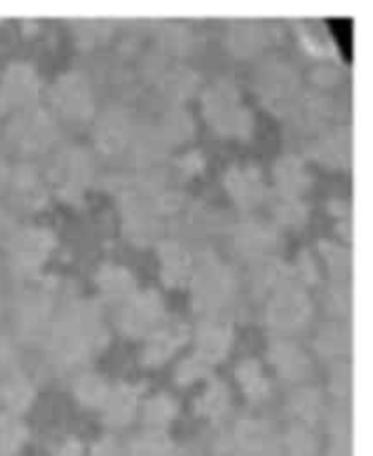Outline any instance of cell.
<instances>
[{
  "mask_svg": "<svg viewBox=\"0 0 373 456\" xmlns=\"http://www.w3.org/2000/svg\"><path fill=\"white\" fill-rule=\"evenodd\" d=\"M204 113L211 127L226 136H246L252 129V115L243 106L239 91L228 82L217 84L204 97Z\"/></svg>",
  "mask_w": 373,
  "mask_h": 456,
  "instance_id": "1",
  "label": "cell"
},
{
  "mask_svg": "<svg viewBox=\"0 0 373 456\" xmlns=\"http://www.w3.org/2000/svg\"><path fill=\"white\" fill-rule=\"evenodd\" d=\"M164 316V304L162 298L153 293L146 291L143 295L131 297L120 314V328L128 337L138 338L152 335L162 322Z\"/></svg>",
  "mask_w": 373,
  "mask_h": 456,
  "instance_id": "2",
  "label": "cell"
},
{
  "mask_svg": "<svg viewBox=\"0 0 373 456\" xmlns=\"http://www.w3.org/2000/svg\"><path fill=\"white\" fill-rule=\"evenodd\" d=\"M310 314V300L304 293L294 288L278 289L268 307V322L281 333H290L301 328Z\"/></svg>",
  "mask_w": 373,
  "mask_h": 456,
  "instance_id": "3",
  "label": "cell"
},
{
  "mask_svg": "<svg viewBox=\"0 0 373 456\" xmlns=\"http://www.w3.org/2000/svg\"><path fill=\"white\" fill-rule=\"evenodd\" d=\"M268 360L275 375L288 384L306 380L311 371V362L303 347L286 338H278L269 346Z\"/></svg>",
  "mask_w": 373,
  "mask_h": 456,
  "instance_id": "4",
  "label": "cell"
},
{
  "mask_svg": "<svg viewBox=\"0 0 373 456\" xmlns=\"http://www.w3.org/2000/svg\"><path fill=\"white\" fill-rule=\"evenodd\" d=\"M52 99L59 113L70 120H86L93 110L89 87L77 73L59 78L52 91Z\"/></svg>",
  "mask_w": 373,
  "mask_h": 456,
  "instance_id": "5",
  "label": "cell"
},
{
  "mask_svg": "<svg viewBox=\"0 0 373 456\" xmlns=\"http://www.w3.org/2000/svg\"><path fill=\"white\" fill-rule=\"evenodd\" d=\"M141 409V387L131 384H119L110 387V393L99 409L103 422L110 429H122L131 424Z\"/></svg>",
  "mask_w": 373,
  "mask_h": 456,
  "instance_id": "6",
  "label": "cell"
},
{
  "mask_svg": "<svg viewBox=\"0 0 373 456\" xmlns=\"http://www.w3.org/2000/svg\"><path fill=\"white\" fill-rule=\"evenodd\" d=\"M146 346L141 362L146 368H161L190 338V331L178 322L159 326L152 335L146 337Z\"/></svg>",
  "mask_w": 373,
  "mask_h": 456,
  "instance_id": "7",
  "label": "cell"
},
{
  "mask_svg": "<svg viewBox=\"0 0 373 456\" xmlns=\"http://www.w3.org/2000/svg\"><path fill=\"white\" fill-rule=\"evenodd\" d=\"M197 349L194 354H197L201 360L213 368L215 363L226 358V354L231 349L233 344V331L228 324L220 322H204L197 330L195 337Z\"/></svg>",
  "mask_w": 373,
  "mask_h": 456,
  "instance_id": "8",
  "label": "cell"
},
{
  "mask_svg": "<svg viewBox=\"0 0 373 456\" xmlns=\"http://www.w3.org/2000/svg\"><path fill=\"white\" fill-rule=\"evenodd\" d=\"M226 188L231 199L241 208L255 206L264 195V184L259 169L255 167H233L226 173Z\"/></svg>",
  "mask_w": 373,
  "mask_h": 456,
  "instance_id": "9",
  "label": "cell"
},
{
  "mask_svg": "<svg viewBox=\"0 0 373 456\" xmlns=\"http://www.w3.org/2000/svg\"><path fill=\"white\" fill-rule=\"evenodd\" d=\"M236 380L250 403H262L269 398L271 382L262 363L255 358L241 360L236 368Z\"/></svg>",
  "mask_w": 373,
  "mask_h": 456,
  "instance_id": "10",
  "label": "cell"
},
{
  "mask_svg": "<svg viewBox=\"0 0 373 456\" xmlns=\"http://www.w3.org/2000/svg\"><path fill=\"white\" fill-rule=\"evenodd\" d=\"M138 411H141L143 422L148 431L166 433V429L171 428V424L178 417V403L171 395L159 393L148 398Z\"/></svg>",
  "mask_w": 373,
  "mask_h": 456,
  "instance_id": "11",
  "label": "cell"
},
{
  "mask_svg": "<svg viewBox=\"0 0 373 456\" xmlns=\"http://www.w3.org/2000/svg\"><path fill=\"white\" fill-rule=\"evenodd\" d=\"M275 182L285 199H297L310 186V175L297 157H285L275 166Z\"/></svg>",
  "mask_w": 373,
  "mask_h": 456,
  "instance_id": "12",
  "label": "cell"
},
{
  "mask_svg": "<svg viewBox=\"0 0 373 456\" xmlns=\"http://www.w3.org/2000/svg\"><path fill=\"white\" fill-rule=\"evenodd\" d=\"M231 407V395L224 382L210 379L208 386L195 400V413L210 422L222 420Z\"/></svg>",
  "mask_w": 373,
  "mask_h": 456,
  "instance_id": "13",
  "label": "cell"
},
{
  "mask_svg": "<svg viewBox=\"0 0 373 456\" xmlns=\"http://www.w3.org/2000/svg\"><path fill=\"white\" fill-rule=\"evenodd\" d=\"M229 275L222 271L219 265H208L197 277L195 295L201 307H217L229 291L228 279Z\"/></svg>",
  "mask_w": 373,
  "mask_h": 456,
  "instance_id": "14",
  "label": "cell"
},
{
  "mask_svg": "<svg viewBox=\"0 0 373 456\" xmlns=\"http://www.w3.org/2000/svg\"><path fill=\"white\" fill-rule=\"evenodd\" d=\"M97 284L110 300H129L135 291V281L129 275V271L117 267V265H106L99 271Z\"/></svg>",
  "mask_w": 373,
  "mask_h": 456,
  "instance_id": "15",
  "label": "cell"
},
{
  "mask_svg": "<svg viewBox=\"0 0 373 456\" xmlns=\"http://www.w3.org/2000/svg\"><path fill=\"white\" fill-rule=\"evenodd\" d=\"M319 438L308 426L292 424L278 445V456H319Z\"/></svg>",
  "mask_w": 373,
  "mask_h": 456,
  "instance_id": "16",
  "label": "cell"
},
{
  "mask_svg": "<svg viewBox=\"0 0 373 456\" xmlns=\"http://www.w3.org/2000/svg\"><path fill=\"white\" fill-rule=\"evenodd\" d=\"M322 409H324L322 396L315 389H308V387L299 389L290 400V411L295 420L294 424H299V426L313 428L322 415Z\"/></svg>",
  "mask_w": 373,
  "mask_h": 456,
  "instance_id": "17",
  "label": "cell"
},
{
  "mask_svg": "<svg viewBox=\"0 0 373 456\" xmlns=\"http://www.w3.org/2000/svg\"><path fill=\"white\" fill-rule=\"evenodd\" d=\"M161 265H162V279L166 284L177 286L190 275V256L177 244L161 246Z\"/></svg>",
  "mask_w": 373,
  "mask_h": 456,
  "instance_id": "18",
  "label": "cell"
},
{
  "mask_svg": "<svg viewBox=\"0 0 373 456\" xmlns=\"http://www.w3.org/2000/svg\"><path fill=\"white\" fill-rule=\"evenodd\" d=\"M126 452L128 456H180V451L171 438H168L166 433L155 431H146L133 438Z\"/></svg>",
  "mask_w": 373,
  "mask_h": 456,
  "instance_id": "19",
  "label": "cell"
},
{
  "mask_svg": "<svg viewBox=\"0 0 373 456\" xmlns=\"http://www.w3.org/2000/svg\"><path fill=\"white\" fill-rule=\"evenodd\" d=\"M110 384L101 377V375H95V373H87V375H82L77 382H75V387H73V393H75V398L87 409H95V411H99V409L103 407L108 393H110Z\"/></svg>",
  "mask_w": 373,
  "mask_h": 456,
  "instance_id": "20",
  "label": "cell"
},
{
  "mask_svg": "<svg viewBox=\"0 0 373 456\" xmlns=\"http://www.w3.org/2000/svg\"><path fill=\"white\" fill-rule=\"evenodd\" d=\"M28 444V429L15 419L0 420V456H21Z\"/></svg>",
  "mask_w": 373,
  "mask_h": 456,
  "instance_id": "21",
  "label": "cell"
},
{
  "mask_svg": "<svg viewBox=\"0 0 373 456\" xmlns=\"http://www.w3.org/2000/svg\"><path fill=\"white\" fill-rule=\"evenodd\" d=\"M99 141L103 144V148H108L110 151H115L122 146V142L126 141L128 134V122L124 120L122 115L119 113H108L104 115V118L101 120L99 126Z\"/></svg>",
  "mask_w": 373,
  "mask_h": 456,
  "instance_id": "22",
  "label": "cell"
},
{
  "mask_svg": "<svg viewBox=\"0 0 373 456\" xmlns=\"http://www.w3.org/2000/svg\"><path fill=\"white\" fill-rule=\"evenodd\" d=\"M21 248H22L21 253H22V258L26 260V264L35 267L37 264H40L46 258V255L50 253L52 237L40 230H31V232H28L26 237H22Z\"/></svg>",
  "mask_w": 373,
  "mask_h": 456,
  "instance_id": "23",
  "label": "cell"
},
{
  "mask_svg": "<svg viewBox=\"0 0 373 456\" xmlns=\"http://www.w3.org/2000/svg\"><path fill=\"white\" fill-rule=\"evenodd\" d=\"M211 373V366L201 360L197 354H190L188 358H184L177 370H175V380L178 386L188 387L203 379H208Z\"/></svg>",
  "mask_w": 373,
  "mask_h": 456,
  "instance_id": "24",
  "label": "cell"
},
{
  "mask_svg": "<svg viewBox=\"0 0 373 456\" xmlns=\"http://www.w3.org/2000/svg\"><path fill=\"white\" fill-rule=\"evenodd\" d=\"M348 344H350V338L348 335L344 333V330L341 328H326L319 333V338L315 342L317 346V351L326 356V358H337V356H343L348 349Z\"/></svg>",
  "mask_w": 373,
  "mask_h": 456,
  "instance_id": "25",
  "label": "cell"
},
{
  "mask_svg": "<svg viewBox=\"0 0 373 456\" xmlns=\"http://www.w3.org/2000/svg\"><path fill=\"white\" fill-rule=\"evenodd\" d=\"M277 216L286 225H301L306 220L308 211L297 199H285L277 208Z\"/></svg>",
  "mask_w": 373,
  "mask_h": 456,
  "instance_id": "26",
  "label": "cell"
},
{
  "mask_svg": "<svg viewBox=\"0 0 373 456\" xmlns=\"http://www.w3.org/2000/svg\"><path fill=\"white\" fill-rule=\"evenodd\" d=\"M87 456H128V452L113 438H103L91 447Z\"/></svg>",
  "mask_w": 373,
  "mask_h": 456,
  "instance_id": "27",
  "label": "cell"
},
{
  "mask_svg": "<svg viewBox=\"0 0 373 456\" xmlns=\"http://www.w3.org/2000/svg\"><path fill=\"white\" fill-rule=\"evenodd\" d=\"M322 255L324 258L328 260V265L334 269V271H344V265H348V260L344 258V253L334 246V244H322Z\"/></svg>",
  "mask_w": 373,
  "mask_h": 456,
  "instance_id": "28",
  "label": "cell"
},
{
  "mask_svg": "<svg viewBox=\"0 0 373 456\" xmlns=\"http://www.w3.org/2000/svg\"><path fill=\"white\" fill-rule=\"evenodd\" d=\"M54 456H87V452L84 451V445L77 438H70L57 447Z\"/></svg>",
  "mask_w": 373,
  "mask_h": 456,
  "instance_id": "29",
  "label": "cell"
}]
</instances>
